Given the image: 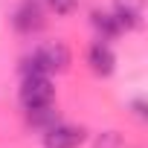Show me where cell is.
Instances as JSON below:
<instances>
[{
	"label": "cell",
	"mask_w": 148,
	"mask_h": 148,
	"mask_svg": "<svg viewBox=\"0 0 148 148\" xmlns=\"http://www.w3.org/2000/svg\"><path fill=\"white\" fill-rule=\"evenodd\" d=\"M47 3H49V9L55 15H73L76 6H79V0H47Z\"/></svg>",
	"instance_id": "9c48e42d"
},
{
	"label": "cell",
	"mask_w": 148,
	"mask_h": 148,
	"mask_svg": "<svg viewBox=\"0 0 148 148\" xmlns=\"http://www.w3.org/2000/svg\"><path fill=\"white\" fill-rule=\"evenodd\" d=\"M131 108H134V116L145 119V102H142V99H134V105H131Z\"/></svg>",
	"instance_id": "30bf717a"
},
{
	"label": "cell",
	"mask_w": 148,
	"mask_h": 148,
	"mask_svg": "<svg viewBox=\"0 0 148 148\" xmlns=\"http://www.w3.org/2000/svg\"><path fill=\"white\" fill-rule=\"evenodd\" d=\"M87 64H90V70L96 73V76H110V73H113V64H116V55H113V49L99 38V41L87 49Z\"/></svg>",
	"instance_id": "5b68a950"
},
{
	"label": "cell",
	"mask_w": 148,
	"mask_h": 148,
	"mask_svg": "<svg viewBox=\"0 0 148 148\" xmlns=\"http://www.w3.org/2000/svg\"><path fill=\"white\" fill-rule=\"evenodd\" d=\"M52 102H55V87H52L49 76H23V84H21V105H23V110L49 108Z\"/></svg>",
	"instance_id": "7a4b0ae2"
},
{
	"label": "cell",
	"mask_w": 148,
	"mask_h": 148,
	"mask_svg": "<svg viewBox=\"0 0 148 148\" xmlns=\"http://www.w3.org/2000/svg\"><path fill=\"white\" fill-rule=\"evenodd\" d=\"M93 23H96V29L102 32V41H110V38L122 35V29H119V23H116L113 12H110V15H102V12H96V15H93Z\"/></svg>",
	"instance_id": "8992f818"
},
{
	"label": "cell",
	"mask_w": 148,
	"mask_h": 148,
	"mask_svg": "<svg viewBox=\"0 0 148 148\" xmlns=\"http://www.w3.org/2000/svg\"><path fill=\"white\" fill-rule=\"evenodd\" d=\"M84 142V128L55 122L52 128L44 131V148H79Z\"/></svg>",
	"instance_id": "3957f363"
},
{
	"label": "cell",
	"mask_w": 148,
	"mask_h": 148,
	"mask_svg": "<svg viewBox=\"0 0 148 148\" xmlns=\"http://www.w3.org/2000/svg\"><path fill=\"white\" fill-rule=\"evenodd\" d=\"M12 26L21 32V35H32L44 26V9L38 0H23V3L15 9L12 15Z\"/></svg>",
	"instance_id": "277c9868"
},
{
	"label": "cell",
	"mask_w": 148,
	"mask_h": 148,
	"mask_svg": "<svg viewBox=\"0 0 148 148\" xmlns=\"http://www.w3.org/2000/svg\"><path fill=\"white\" fill-rule=\"evenodd\" d=\"M29 113V122L35 125V128H41V131H47V128H52L55 122H58V113H55V108L49 105V108H38V110H26Z\"/></svg>",
	"instance_id": "52a82bcc"
},
{
	"label": "cell",
	"mask_w": 148,
	"mask_h": 148,
	"mask_svg": "<svg viewBox=\"0 0 148 148\" xmlns=\"http://www.w3.org/2000/svg\"><path fill=\"white\" fill-rule=\"evenodd\" d=\"M70 67V49L61 41H47L32 49V55L23 58V76H52V73H64Z\"/></svg>",
	"instance_id": "6da1fadb"
},
{
	"label": "cell",
	"mask_w": 148,
	"mask_h": 148,
	"mask_svg": "<svg viewBox=\"0 0 148 148\" xmlns=\"http://www.w3.org/2000/svg\"><path fill=\"white\" fill-rule=\"evenodd\" d=\"M96 148H122V136L116 131H105L102 136H96Z\"/></svg>",
	"instance_id": "ba28073f"
}]
</instances>
